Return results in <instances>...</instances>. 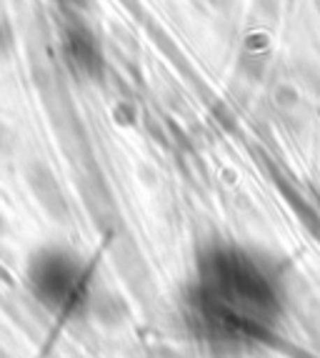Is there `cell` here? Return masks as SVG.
Listing matches in <instances>:
<instances>
[{
    "label": "cell",
    "instance_id": "277c9868",
    "mask_svg": "<svg viewBox=\"0 0 320 358\" xmlns=\"http://www.w3.org/2000/svg\"><path fill=\"white\" fill-rule=\"evenodd\" d=\"M8 45H10V36H8V30L3 28V23H0V53L8 50Z\"/></svg>",
    "mask_w": 320,
    "mask_h": 358
},
{
    "label": "cell",
    "instance_id": "3957f363",
    "mask_svg": "<svg viewBox=\"0 0 320 358\" xmlns=\"http://www.w3.org/2000/svg\"><path fill=\"white\" fill-rule=\"evenodd\" d=\"M8 143H10V133H8V128L0 123V153L8 148Z\"/></svg>",
    "mask_w": 320,
    "mask_h": 358
},
{
    "label": "cell",
    "instance_id": "7a4b0ae2",
    "mask_svg": "<svg viewBox=\"0 0 320 358\" xmlns=\"http://www.w3.org/2000/svg\"><path fill=\"white\" fill-rule=\"evenodd\" d=\"M30 286L36 296L53 310H73L78 308V301L85 296V275L83 263L73 253L45 248L36 253L28 268Z\"/></svg>",
    "mask_w": 320,
    "mask_h": 358
},
{
    "label": "cell",
    "instance_id": "6da1fadb",
    "mask_svg": "<svg viewBox=\"0 0 320 358\" xmlns=\"http://www.w3.org/2000/svg\"><path fill=\"white\" fill-rule=\"evenodd\" d=\"M201 306L215 329L261 334L280 310V293L253 256L233 248H213L201 261Z\"/></svg>",
    "mask_w": 320,
    "mask_h": 358
},
{
    "label": "cell",
    "instance_id": "5b68a950",
    "mask_svg": "<svg viewBox=\"0 0 320 358\" xmlns=\"http://www.w3.org/2000/svg\"><path fill=\"white\" fill-rule=\"evenodd\" d=\"M6 233V221H3V215H0V236Z\"/></svg>",
    "mask_w": 320,
    "mask_h": 358
}]
</instances>
